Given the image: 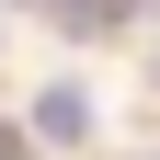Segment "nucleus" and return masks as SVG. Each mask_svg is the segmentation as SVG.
Wrapping results in <instances>:
<instances>
[{
	"label": "nucleus",
	"mask_w": 160,
	"mask_h": 160,
	"mask_svg": "<svg viewBox=\"0 0 160 160\" xmlns=\"http://www.w3.org/2000/svg\"><path fill=\"white\" fill-rule=\"evenodd\" d=\"M34 137H46V149H80V137H92V92H80V80H46V92H34Z\"/></svg>",
	"instance_id": "obj_1"
},
{
	"label": "nucleus",
	"mask_w": 160,
	"mask_h": 160,
	"mask_svg": "<svg viewBox=\"0 0 160 160\" xmlns=\"http://www.w3.org/2000/svg\"><path fill=\"white\" fill-rule=\"evenodd\" d=\"M12 149H23V137H0V160H12Z\"/></svg>",
	"instance_id": "obj_2"
}]
</instances>
